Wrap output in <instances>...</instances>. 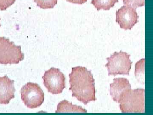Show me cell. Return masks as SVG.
Returning <instances> with one entry per match:
<instances>
[{
  "instance_id": "cell-1",
  "label": "cell",
  "mask_w": 153,
  "mask_h": 115,
  "mask_svg": "<svg viewBox=\"0 0 153 115\" xmlns=\"http://www.w3.org/2000/svg\"><path fill=\"white\" fill-rule=\"evenodd\" d=\"M69 78V90L73 97L85 105L96 100L95 81L91 70L82 66L73 67Z\"/></svg>"
},
{
  "instance_id": "cell-2",
  "label": "cell",
  "mask_w": 153,
  "mask_h": 115,
  "mask_svg": "<svg viewBox=\"0 0 153 115\" xmlns=\"http://www.w3.org/2000/svg\"><path fill=\"white\" fill-rule=\"evenodd\" d=\"M118 103L122 113H145V90H128L123 94Z\"/></svg>"
},
{
  "instance_id": "cell-3",
  "label": "cell",
  "mask_w": 153,
  "mask_h": 115,
  "mask_svg": "<svg viewBox=\"0 0 153 115\" xmlns=\"http://www.w3.org/2000/svg\"><path fill=\"white\" fill-rule=\"evenodd\" d=\"M130 56L126 52L120 51L114 52L110 57L107 58L108 63L105 66L107 68L108 75H129L133 63L130 58Z\"/></svg>"
},
{
  "instance_id": "cell-4",
  "label": "cell",
  "mask_w": 153,
  "mask_h": 115,
  "mask_svg": "<svg viewBox=\"0 0 153 115\" xmlns=\"http://www.w3.org/2000/svg\"><path fill=\"white\" fill-rule=\"evenodd\" d=\"M24 58L21 46L15 45L9 38L0 37V64H18Z\"/></svg>"
},
{
  "instance_id": "cell-5",
  "label": "cell",
  "mask_w": 153,
  "mask_h": 115,
  "mask_svg": "<svg viewBox=\"0 0 153 115\" xmlns=\"http://www.w3.org/2000/svg\"><path fill=\"white\" fill-rule=\"evenodd\" d=\"M21 99L28 108H37L41 107L44 99V91L38 84L28 82L21 90Z\"/></svg>"
},
{
  "instance_id": "cell-6",
  "label": "cell",
  "mask_w": 153,
  "mask_h": 115,
  "mask_svg": "<svg viewBox=\"0 0 153 115\" xmlns=\"http://www.w3.org/2000/svg\"><path fill=\"white\" fill-rule=\"evenodd\" d=\"M42 78L44 86L52 94H60L66 88V77L58 69L50 68L44 72Z\"/></svg>"
},
{
  "instance_id": "cell-7",
  "label": "cell",
  "mask_w": 153,
  "mask_h": 115,
  "mask_svg": "<svg viewBox=\"0 0 153 115\" xmlns=\"http://www.w3.org/2000/svg\"><path fill=\"white\" fill-rule=\"evenodd\" d=\"M117 22L122 29L131 30L138 22L139 16L135 8L130 6L124 5L116 11Z\"/></svg>"
},
{
  "instance_id": "cell-8",
  "label": "cell",
  "mask_w": 153,
  "mask_h": 115,
  "mask_svg": "<svg viewBox=\"0 0 153 115\" xmlns=\"http://www.w3.org/2000/svg\"><path fill=\"white\" fill-rule=\"evenodd\" d=\"M14 81L7 75L0 77V104L7 105L15 98Z\"/></svg>"
},
{
  "instance_id": "cell-9",
  "label": "cell",
  "mask_w": 153,
  "mask_h": 115,
  "mask_svg": "<svg viewBox=\"0 0 153 115\" xmlns=\"http://www.w3.org/2000/svg\"><path fill=\"white\" fill-rule=\"evenodd\" d=\"M131 89V85L126 78H115L113 83L110 84V93L113 100L118 103L123 94Z\"/></svg>"
},
{
  "instance_id": "cell-10",
  "label": "cell",
  "mask_w": 153,
  "mask_h": 115,
  "mask_svg": "<svg viewBox=\"0 0 153 115\" xmlns=\"http://www.w3.org/2000/svg\"><path fill=\"white\" fill-rule=\"evenodd\" d=\"M56 113H87V111L82 107L73 105L64 100L57 105Z\"/></svg>"
},
{
  "instance_id": "cell-11",
  "label": "cell",
  "mask_w": 153,
  "mask_h": 115,
  "mask_svg": "<svg viewBox=\"0 0 153 115\" xmlns=\"http://www.w3.org/2000/svg\"><path fill=\"white\" fill-rule=\"evenodd\" d=\"M145 58H142L135 65L134 75L136 79L142 84H145Z\"/></svg>"
},
{
  "instance_id": "cell-12",
  "label": "cell",
  "mask_w": 153,
  "mask_h": 115,
  "mask_svg": "<svg viewBox=\"0 0 153 115\" xmlns=\"http://www.w3.org/2000/svg\"><path fill=\"white\" fill-rule=\"evenodd\" d=\"M119 0H92L91 4L94 6L97 10H108L114 7Z\"/></svg>"
},
{
  "instance_id": "cell-13",
  "label": "cell",
  "mask_w": 153,
  "mask_h": 115,
  "mask_svg": "<svg viewBox=\"0 0 153 115\" xmlns=\"http://www.w3.org/2000/svg\"><path fill=\"white\" fill-rule=\"evenodd\" d=\"M37 6L40 8H53L57 4V0H34Z\"/></svg>"
},
{
  "instance_id": "cell-14",
  "label": "cell",
  "mask_w": 153,
  "mask_h": 115,
  "mask_svg": "<svg viewBox=\"0 0 153 115\" xmlns=\"http://www.w3.org/2000/svg\"><path fill=\"white\" fill-rule=\"evenodd\" d=\"M125 5L130 6L134 8L144 6L145 0H122Z\"/></svg>"
},
{
  "instance_id": "cell-15",
  "label": "cell",
  "mask_w": 153,
  "mask_h": 115,
  "mask_svg": "<svg viewBox=\"0 0 153 115\" xmlns=\"http://www.w3.org/2000/svg\"><path fill=\"white\" fill-rule=\"evenodd\" d=\"M16 0H0V10H5L13 4Z\"/></svg>"
},
{
  "instance_id": "cell-16",
  "label": "cell",
  "mask_w": 153,
  "mask_h": 115,
  "mask_svg": "<svg viewBox=\"0 0 153 115\" xmlns=\"http://www.w3.org/2000/svg\"><path fill=\"white\" fill-rule=\"evenodd\" d=\"M87 1V0H66V1L69 2L77 4H82L86 2Z\"/></svg>"
},
{
  "instance_id": "cell-17",
  "label": "cell",
  "mask_w": 153,
  "mask_h": 115,
  "mask_svg": "<svg viewBox=\"0 0 153 115\" xmlns=\"http://www.w3.org/2000/svg\"><path fill=\"white\" fill-rule=\"evenodd\" d=\"M0 21H1V18H0ZM1 25L0 24V27H1Z\"/></svg>"
}]
</instances>
